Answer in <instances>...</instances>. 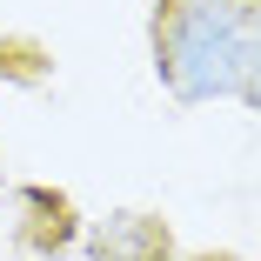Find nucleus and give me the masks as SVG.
Listing matches in <instances>:
<instances>
[{"label": "nucleus", "mask_w": 261, "mask_h": 261, "mask_svg": "<svg viewBox=\"0 0 261 261\" xmlns=\"http://www.w3.org/2000/svg\"><path fill=\"white\" fill-rule=\"evenodd\" d=\"M94 261H168V228L154 215H108L87 234Z\"/></svg>", "instance_id": "nucleus-2"}, {"label": "nucleus", "mask_w": 261, "mask_h": 261, "mask_svg": "<svg viewBox=\"0 0 261 261\" xmlns=\"http://www.w3.org/2000/svg\"><path fill=\"white\" fill-rule=\"evenodd\" d=\"M154 74L174 100H254V0H154Z\"/></svg>", "instance_id": "nucleus-1"}]
</instances>
